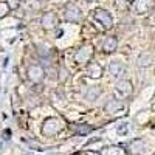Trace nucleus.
Returning <instances> with one entry per match:
<instances>
[{
  "label": "nucleus",
  "mask_w": 155,
  "mask_h": 155,
  "mask_svg": "<svg viewBox=\"0 0 155 155\" xmlns=\"http://www.w3.org/2000/svg\"><path fill=\"white\" fill-rule=\"evenodd\" d=\"M62 130V121L59 118H47L42 124V135L45 137H53Z\"/></svg>",
  "instance_id": "obj_1"
},
{
  "label": "nucleus",
  "mask_w": 155,
  "mask_h": 155,
  "mask_svg": "<svg viewBox=\"0 0 155 155\" xmlns=\"http://www.w3.org/2000/svg\"><path fill=\"white\" fill-rule=\"evenodd\" d=\"M93 17H95L96 22H99L102 25L104 30H110L113 27V19L109 14V11H106V9H95L93 11Z\"/></svg>",
  "instance_id": "obj_2"
},
{
  "label": "nucleus",
  "mask_w": 155,
  "mask_h": 155,
  "mask_svg": "<svg viewBox=\"0 0 155 155\" xmlns=\"http://www.w3.org/2000/svg\"><path fill=\"white\" fill-rule=\"evenodd\" d=\"M27 76L33 84H37L45 78V70H44L42 65H39V64H33V65H30L28 70H27Z\"/></svg>",
  "instance_id": "obj_3"
},
{
  "label": "nucleus",
  "mask_w": 155,
  "mask_h": 155,
  "mask_svg": "<svg viewBox=\"0 0 155 155\" xmlns=\"http://www.w3.org/2000/svg\"><path fill=\"white\" fill-rule=\"evenodd\" d=\"M92 56H93V45L85 44V45H82L79 50L76 51L74 61H76L78 64H87L90 59H92Z\"/></svg>",
  "instance_id": "obj_4"
},
{
  "label": "nucleus",
  "mask_w": 155,
  "mask_h": 155,
  "mask_svg": "<svg viewBox=\"0 0 155 155\" xmlns=\"http://www.w3.org/2000/svg\"><path fill=\"white\" fill-rule=\"evenodd\" d=\"M132 92H134V85H132L130 81H127V79H121L115 85V93L118 95L121 99L123 98H129L132 95Z\"/></svg>",
  "instance_id": "obj_5"
},
{
  "label": "nucleus",
  "mask_w": 155,
  "mask_h": 155,
  "mask_svg": "<svg viewBox=\"0 0 155 155\" xmlns=\"http://www.w3.org/2000/svg\"><path fill=\"white\" fill-rule=\"evenodd\" d=\"M64 19L67 22H71V23H76L81 20V9L78 8L74 3H68L64 9Z\"/></svg>",
  "instance_id": "obj_6"
},
{
  "label": "nucleus",
  "mask_w": 155,
  "mask_h": 155,
  "mask_svg": "<svg viewBox=\"0 0 155 155\" xmlns=\"http://www.w3.org/2000/svg\"><path fill=\"white\" fill-rule=\"evenodd\" d=\"M41 25H42V28L47 30V31L54 30L56 25H58V16H56V12H53V11L44 12V16L41 19Z\"/></svg>",
  "instance_id": "obj_7"
},
{
  "label": "nucleus",
  "mask_w": 155,
  "mask_h": 155,
  "mask_svg": "<svg viewBox=\"0 0 155 155\" xmlns=\"http://www.w3.org/2000/svg\"><path fill=\"white\" fill-rule=\"evenodd\" d=\"M144 149H146V141L143 138H137V140L130 141V143L127 144V150L126 152L129 155H141L144 152Z\"/></svg>",
  "instance_id": "obj_8"
},
{
  "label": "nucleus",
  "mask_w": 155,
  "mask_h": 155,
  "mask_svg": "<svg viewBox=\"0 0 155 155\" xmlns=\"http://www.w3.org/2000/svg\"><path fill=\"white\" fill-rule=\"evenodd\" d=\"M124 109H126V106H124V102L121 99H110L104 106V110L109 115H120V113L124 112Z\"/></svg>",
  "instance_id": "obj_9"
},
{
  "label": "nucleus",
  "mask_w": 155,
  "mask_h": 155,
  "mask_svg": "<svg viewBox=\"0 0 155 155\" xmlns=\"http://www.w3.org/2000/svg\"><path fill=\"white\" fill-rule=\"evenodd\" d=\"M87 76L88 78H93V79H98V78L102 76V67L99 65L98 62H92L87 65Z\"/></svg>",
  "instance_id": "obj_10"
},
{
  "label": "nucleus",
  "mask_w": 155,
  "mask_h": 155,
  "mask_svg": "<svg viewBox=\"0 0 155 155\" xmlns=\"http://www.w3.org/2000/svg\"><path fill=\"white\" fill-rule=\"evenodd\" d=\"M124 64L123 62H118V61H113L110 62V65H109V71L113 78H121L124 74Z\"/></svg>",
  "instance_id": "obj_11"
},
{
  "label": "nucleus",
  "mask_w": 155,
  "mask_h": 155,
  "mask_svg": "<svg viewBox=\"0 0 155 155\" xmlns=\"http://www.w3.org/2000/svg\"><path fill=\"white\" fill-rule=\"evenodd\" d=\"M118 48V39L115 36H109L104 39V42H102V50L106 51V53H112Z\"/></svg>",
  "instance_id": "obj_12"
},
{
  "label": "nucleus",
  "mask_w": 155,
  "mask_h": 155,
  "mask_svg": "<svg viewBox=\"0 0 155 155\" xmlns=\"http://www.w3.org/2000/svg\"><path fill=\"white\" fill-rule=\"evenodd\" d=\"M71 130L76 135H88L90 132L93 130V127L88 126V124H73L71 126Z\"/></svg>",
  "instance_id": "obj_13"
},
{
  "label": "nucleus",
  "mask_w": 155,
  "mask_h": 155,
  "mask_svg": "<svg viewBox=\"0 0 155 155\" xmlns=\"http://www.w3.org/2000/svg\"><path fill=\"white\" fill-rule=\"evenodd\" d=\"M152 6V0H137L135 3V9L138 14H144V12H147Z\"/></svg>",
  "instance_id": "obj_14"
},
{
  "label": "nucleus",
  "mask_w": 155,
  "mask_h": 155,
  "mask_svg": "<svg viewBox=\"0 0 155 155\" xmlns=\"http://www.w3.org/2000/svg\"><path fill=\"white\" fill-rule=\"evenodd\" d=\"M99 95H101V87L93 85V87H88L87 93H85V98H87L88 101H95Z\"/></svg>",
  "instance_id": "obj_15"
},
{
  "label": "nucleus",
  "mask_w": 155,
  "mask_h": 155,
  "mask_svg": "<svg viewBox=\"0 0 155 155\" xmlns=\"http://www.w3.org/2000/svg\"><path fill=\"white\" fill-rule=\"evenodd\" d=\"M150 62H152V56L149 53H143L137 61L138 67H147V65H150Z\"/></svg>",
  "instance_id": "obj_16"
},
{
  "label": "nucleus",
  "mask_w": 155,
  "mask_h": 155,
  "mask_svg": "<svg viewBox=\"0 0 155 155\" xmlns=\"http://www.w3.org/2000/svg\"><path fill=\"white\" fill-rule=\"evenodd\" d=\"M101 155H124L123 149L121 147H116V146H112V147H107L101 152Z\"/></svg>",
  "instance_id": "obj_17"
},
{
  "label": "nucleus",
  "mask_w": 155,
  "mask_h": 155,
  "mask_svg": "<svg viewBox=\"0 0 155 155\" xmlns=\"http://www.w3.org/2000/svg\"><path fill=\"white\" fill-rule=\"evenodd\" d=\"M115 3L120 9H127L129 8V0H115Z\"/></svg>",
  "instance_id": "obj_18"
},
{
  "label": "nucleus",
  "mask_w": 155,
  "mask_h": 155,
  "mask_svg": "<svg viewBox=\"0 0 155 155\" xmlns=\"http://www.w3.org/2000/svg\"><path fill=\"white\" fill-rule=\"evenodd\" d=\"M9 9H17L20 6V0H6Z\"/></svg>",
  "instance_id": "obj_19"
},
{
  "label": "nucleus",
  "mask_w": 155,
  "mask_h": 155,
  "mask_svg": "<svg viewBox=\"0 0 155 155\" xmlns=\"http://www.w3.org/2000/svg\"><path fill=\"white\" fill-rule=\"evenodd\" d=\"M9 11V6H8V3H0V17H3V16H6V12Z\"/></svg>",
  "instance_id": "obj_20"
},
{
  "label": "nucleus",
  "mask_w": 155,
  "mask_h": 155,
  "mask_svg": "<svg viewBox=\"0 0 155 155\" xmlns=\"http://www.w3.org/2000/svg\"><path fill=\"white\" fill-rule=\"evenodd\" d=\"M9 137H11V130H5V132H3V138H5V140H8Z\"/></svg>",
  "instance_id": "obj_21"
},
{
  "label": "nucleus",
  "mask_w": 155,
  "mask_h": 155,
  "mask_svg": "<svg viewBox=\"0 0 155 155\" xmlns=\"http://www.w3.org/2000/svg\"><path fill=\"white\" fill-rule=\"evenodd\" d=\"M87 2H95V0H87Z\"/></svg>",
  "instance_id": "obj_22"
},
{
  "label": "nucleus",
  "mask_w": 155,
  "mask_h": 155,
  "mask_svg": "<svg viewBox=\"0 0 155 155\" xmlns=\"http://www.w3.org/2000/svg\"><path fill=\"white\" fill-rule=\"evenodd\" d=\"M153 155H155V152H153Z\"/></svg>",
  "instance_id": "obj_23"
},
{
  "label": "nucleus",
  "mask_w": 155,
  "mask_h": 155,
  "mask_svg": "<svg viewBox=\"0 0 155 155\" xmlns=\"http://www.w3.org/2000/svg\"><path fill=\"white\" fill-rule=\"evenodd\" d=\"M42 2H44V0H42Z\"/></svg>",
  "instance_id": "obj_24"
}]
</instances>
